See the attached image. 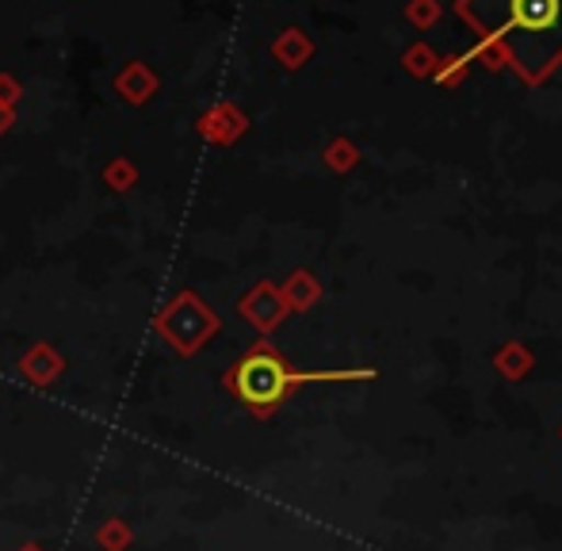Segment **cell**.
Listing matches in <instances>:
<instances>
[{
    "label": "cell",
    "instance_id": "1",
    "mask_svg": "<svg viewBox=\"0 0 562 551\" xmlns=\"http://www.w3.org/2000/svg\"><path fill=\"white\" fill-rule=\"evenodd\" d=\"M295 380H303V375H295L280 357H272L268 349H260V352L245 357L241 364L234 368V375H229V387L237 391V398H241V403L265 411V406L280 403Z\"/></svg>",
    "mask_w": 562,
    "mask_h": 551
},
{
    "label": "cell",
    "instance_id": "2",
    "mask_svg": "<svg viewBox=\"0 0 562 551\" xmlns=\"http://www.w3.org/2000/svg\"><path fill=\"white\" fill-rule=\"evenodd\" d=\"M509 23L520 31H555L562 23V0H509Z\"/></svg>",
    "mask_w": 562,
    "mask_h": 551
}]
</instances>
